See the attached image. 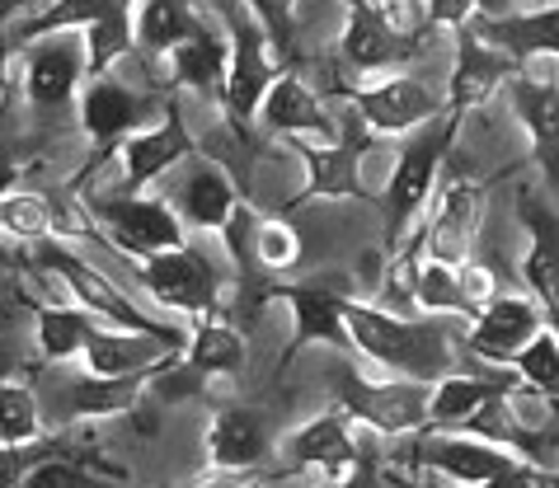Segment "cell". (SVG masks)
Instances as JSON below:
<instances>
[{"label": "cell", "instance_id": "44dd1931", "mask_svg": "<svg viewBox=\"0 0 559 488\" xmlns=\"http://www.w3.org/2000/svg\"><path fill=\"white\" fill-rule=\"evenodd\" d=\"M546 310L532 291L526 296H493V301L475 314L471 324H465V353L479 357V361H493V367H503V361L526 348L540 329H546Z\"/></svg>", "mask_w": 559, "mask_h": 488}, {"label": "cell", "instance_id": "4fadbf2b", "mask_svg": "<svg viewBox=\"0 0 559 488\" xmlns=\"http://www.w3.org/2000/svg\"><path fill=\"white\" fill-rule=\"evenodd\" d=\"M24 52V94L34 114H61L90 81V43L81 28L34 38Z\"/></svg>", "mask_w": 559, "mask_h": 488}, {"label": "cell", "instance_id": "52a82bcc", "mask_svg": "<svg viewBox=\"0 0 559 488\" xmlns=\"http://www.w3.org/2000/svg\"><path fill=\"white\" fill-rule=\"evenodd\" d=\"M169 94L175 90H132L114 81V71L104 75H90L85 90H81V132L95 141V155L85 160V169L71 179V188L81 193L85 179H95L108 155H118V146L128 141L132 132H142L146 122H155L165 114Z\"/></svg>", "mask_w": 559, "mask_h": 488}, {"label": "cell", "instance_id": "8992f818", "mask_svg": "<svg viewBox=\"0 0 559 488\" xmlns=\"http://www.w3.org/2000/svg\"><path fill=\"white\" fill-rule=\"evenodd\" d=\"M330 390L362 428L405 442V437L428 428L432 408V381H414V376H391V381H371L367 371H357L353 361H334L330 367Z\"/></svg>", "mask_w": 559, "mask_h": 488}, {"label": "cell", "instance_id": "e575fe53", "mask_svg": "<svg viewBox=\"0 0 559 488\" xmlns=\"http://www.w3.org/2000/svg\"><path fill=\"white\" fill-rule=\"evenodd\" d=\"M503 367L518 371L526 390H540V395H559V329L546 324L532 343H526V348L512 353Z\"/></svg>", "mask_w": 559, "mask_h": 488}, {"label": "cell", "instance_id": "e0dca14e", "mask_svg": "<svg viewBox=\"0 0 559 488\" xmlns=\"http://www.w3.org/2000/svg\"><path fill=\"white\" fill-rule=\"evenodd\" d=\"M522 71V61L508 52V47L489 43L485 34L471 24L456 28V61H452V75H447V108L452 114H475L479 104H489L503 85H512V75Z\"/></svg>", "mask_w": 559, "mask_h": 488}, {"label": "cell", "instance_id": "9a60e30c", "mask_svg": "<svg viewBox=\"0 0 559 488\" xmlns=\"http://www.w3.org/2000/svg\"><path fill=\"white\" fill-rule=\"evenodd\" d=\"M479 212H485V188L471 179H452L438 188L432 198V216L424 222V230L405 240L400 254H428L442 263H465L475 249V230H479Z\"/></svg>", "mask_w": 559, "mask_h": 488}, {"label": "cell", "instance_id": "484cf974", "mask_svg": "<svg viewBox=\"0 0 559 488\" xmlns=\"http://www.w3.org/2000/svg\"><path fill=\"white\" fill-rule=\"evenodd\" d=\"M522 390V376L512 367H499L493 376H475V371H447L442 381H432V408H428V428H447V432H471V422L485 414L493 400Z\"/></svg>", "mask_w": 559, "mask_h": 488}, {"label": "cell", "instance_id": "6da1fadb", "mask_svg": "<svg viewBox=\"0 0 559 488\" xmlns=\"http://www.w3.org/2000/svg\"><path fill=\"white\" fill-rule=\"evenodd\" d=\"M348 329L357 357H367L371 367L391 376H414V381H442L447 371H456V343L438 324V314H400L371 301H353L348 296Z\"/></svg>", "mask_w": 559, "mask_h": 488}, {"label": "cell", "instance_id": "ab89813d", "mask_svg": "<svg viewBox=\"0 0 559 488\" xmlns=\"http://www.w3.org/2000/svg\"><path fill=\"white\" fill-rule=\"evenodd\" d=\"M475 20H508V14H518V10H526L522 0H475Z\"/></svg>", "mask_w": 559, "mask_h": 488}, {"label": "cell", "instance_id": "3957f363", "mask_svg": "<svg viewBox=\"0 0 559 488\" xmlns=\"http://www.w3.org/2000/svg\"><path fill=\"white\" fill-rule=\"evenodd\" d=\"M409 451H400L414 469H428V475H442L452 484H546V469H536L532 461H522L512 447L493 442V437L479 432H447V428H424L405 437Z\"/></svg>", "mask_w": 559, "mask_h": 488}, {"label": "cell", "instance_id": "30bf717a", "mask_svg": "<svg viewBox=\"0 0 559 488\" xmlns=\"http://www.w3.org/2000/svg\"><path fill=\"white\" fill-rule=\"evenodd\" d=\"M334 94L348 108H357V118L377 136H409L414 128L447 114V90H432L428 81H414V75L353 81V85H334Z\"/></svg>", "mask_w": 559, "mask_h": 488}, {"label": "cell", "instance_id": "f35d334b", "mask_svg": "<svg viewBox=\"0 0 559 488\" xmlns=\"http://www.w3.org/2000/svg\"><path fill=\"white\" fill-rule=\"evenodd\" d=\"M475 0H424V20H428V28H456L461 24H471L475 20Z\"/></svg>", "mask_w": 559, "mask_h": 488}, {"label": "cell", "instance_id": "7402d4cb", "mask_svg": "<svg viewBox=\"0 0 559 488\" xmlns=\"http://www.w3.org/2000/svg\"><path fill=\"white\" fill-rule=\"evenodd\" d=\"M518 222L526 226V254H522V282L540 301L546 320L559 329V212L532 188L518 193Z\"/></svg>", "mask_w": 559, "mask_h": 488}, {"label": "cell", "instance_id": "ffe728a7", "mask_svg": "<svg viewBox=\"0 0 559 488\" xmlns=\"http://www.w3.org/2000/svg\"><path fill=\"white\" fill-rule=\"evenodd\" d=\"M203 451H207L212 475H250V469H259L273 455V422L263 408L226 404L207 422Z\"/></svg>", "mask_w": 559, "mask_h": 488}, {"label": "cell", "instance_id": "8fae6325", "mask_svg": "<svg viewBox=\"0 0 559 488\" xmlns=\"http://www.w3.org/2000/svg\"><path fill=\"white\" fill-rule=\"evenodd\" d=\"M136 282H142L146 296L160 310L189 314V320H203V314L222 306V267L198 245H179V249H165V254L136 259Z\"/></svg>", "mask_w": 559, "mask_h": 488}, {"label": "cell", "instance_id": "b9f144b4", "mask_svg": "<svg viewBox=\"0 0 559 488\" xmlns=\"http://www.w3.org/2000/svg\"><path fill=\"white\" fill-rule=\"evenodd\" d=\"M546 484H559V469H555V475H550V479H546Z\"/></svg>", "mask_w": 559, "mask_h": 488}, {"label": "cell", "instance_id": "d6986e66", "mask_svg": "<svg viewBox=\"0 0 559 488\" xmlns=\"http://www.w3.org/2000/svg\"><path fill=\"white\" fill-rule=\"evenodd\" d=\"M418 43H424V34H405V28L385 14L381 0H348V20H344V34H338L344 67L362 71V75L391 71L418 52Z\"/></svg>", "mask_w": 559, "mask_h": 488}, {"label": "cell", "instance_id": "1f68e13d", "mask_svg": "<svg viewBox=\"0 0 559 488\" xmlns=\"http://www.w3.org/2000/svg\"><path fill=\"white\" fill-rule=\"evenodd\" d=\"M28 310H34V338H38L43 361H75V357H85V343L99 329L95 310H85L81 301H75V306L28 301Z\"/></svg>", "mask_w": 559, "mask_h": 488}, {"label": "cell", "instance_id": "5bb4252c", "mask_svg": "<svg viewBox=\"0 0 559 488\" xmlns=\"http://www.w3.org/2000/svg\"><path fill=\"white\" fill-rule=\"evenodd\" d=\"M193 151H198V141L189 132V118H183L179 90H175V94H169V104H165V114L155 122H146L142 132H132L118 146V169H122L118 188H128V193H146L155 179L175 175V169L189 160Z\"/></svg>", "mask_w": 559, "mask_h": 488}, {"label": "cell", "instance_id": "ac0fdd59", "mask_svg": "<svg viewBox=\"0 0 559 488\" xmlns=\"http://www.w3.org/2000/svg\"><path fill=\"white\" fill-rule=\"evenodd\" d=\"M240 198H245V188L236 179V169L226 160H216L203 146L179 165V179L169 183V202L179 207L189 230H222Z\"/></svg>", "mask_w": 559, "mask_h": 488}, {"label": "cell", "instance_id": "603a6c76", "mask_svg": "<svg viewBox=\"0 0 559 488\" xmlns=\"http://www.w3.org/2000/svg\"><path fill=\"white\" fill-rule=\"evenodd\" d=\"M259 122L269 128L273 136H316V141H334L338 132H344V114H330L324 108V99L316 90H310L297 67H283L277 71L273 90L263 94L259 104Z\"/></svg>", "mask_w": 559, "mask_h": 488}, {"label": "cell", "instance_id": "cb8c5ba5", "mask_svg": "<svg viewBox=\"0 0 559 488\" xmlns=\"http://www.w3.org/2000/svg\"><path fill=\"white\" fill-rule=\"evenodd\" d=\"M245 361H250V348H245V324L236 329L230 314L216 306L203 320H193L189 329V348L179 353V361L165 376L179 385H198L207 376H240Z\"/></svg>", "mask_w": 559, "mask_h": 488}, {"label": "cell", "instance_id": "7a4b0ae2", "mask_svg": "<svg viewBox=\"0 0 559 488\" xmlns=\"http://www.w3.org/2000/svg\"><path fill=\"white\" fill-rule=\"evenodd\" d=\"M461 122L465 118L447 108L442 118H432V122H424V128H414L409 136H400L405 146H400L395 169H391V183H385V193H381L385 254H391V259L405 249L414 222L428 212V198H438V188H442V160H447V151H452Z\"/></svg>", "mask_w": 559, "mask_h": 488}, {"label": "cell", "instance_id": "60d3db41", "mask_svg": "<svg viewBox=\"0 0 559 488\" xmlns=\"http://www.w3.org/2000/svg\"><path fill=\"white\" fill-rule=\"evenodd\" d=\"M522 5H526V10H536V5H550V0H522Z\"/></svg>", "mask_w": 559, "mask_h": 488}, {"label": "cell", "instance_id": "2e32d148", "mask_svg": "<svg viewBox=\"0 0 559 488\" xmlns=\"http://www.w3.org/2000/svg\"><path fill=\"white\" fill-rule=\"evenodd\" d=\"M367 437L371 428H362L344 404H334L330 414L301 422V428H292L283 437V455L287 465L297 469H324V475H357V461L367 451Z\"/></svg>", "mask_w": 559, "mask_h": 488}, {"label": "cell", "instance_id": "d590c367", "mask_svg": "<svg viewBox=\"0 0 559 488\" xmlns=\"http://www.w3.org/2000/svg\"><path fill=\"white\" fill-rule=\"evenodd\" d=\"M306 254V245H301V235L297 226H287L283 216H259V226H254V259H259V273L277 282V273H292V267L301 263Z\"/></svg>", "mask_w": 559, "mask_h": 488}, {"label": "cell", "instance_id": "ba28073f", "mask_svg": "<svg viewBox=\"0 0 559 488\" xmlns=\"http://www.w3.org/2000/svg\"><path fill=\"white\" fill-rule=\"evenodd\" d=\"M371 141H377V132L357 118V108L344 114V132H338L334 141L287 136V151L306 165V183H301L297 198H287V207H306V202H338V198H362V202H377L381 207V198H371V188L362 183V160H367Z\"/></svg>", "mask_w": 559, "mask_h": 488}, {"label": "cell", "instance_id": "d6a6232c", "mask_svg": "<svg viewBox=\"0 0 559 488\" xmlns=\"http://www.w3.org/2000/svg\"><path fill=\"white\" fill-rule=\"evenodd\" d=\"M0 226H5L10 240H24V245H38L57 235V207L43 193H28V188H5L0 198Z\"/></svg>", "mask_w": 559, "mask_h": 488}, {"label": "cell", "instance_id": "7c38bea8", "mask_svg": "<svg viewBox=\"0 0 559 488\" xmlns=\"http://www.w3.org/2000/svg\"><path fill=\"white\" fill-rule=\"evenodd\" d=\"M269 301H283L292 310V343L287 353L277 357V371H287L297 353H306L310 343H330L338 357H353V329H348V296L338 287H324V282H273Z\"/></svg>", "mask_w": 559, "mask_h": 488}, {"label": "cell", "instance_id": "4dcf8cb0", "mask_svg": "<svg viewBox=\"0 0 559 488\" xmlns=\"http://www.w3.org/2000/svg\"><path fill=\"white\" fill-rule=\"evenodd\" d=\"M475 28L489 43L508 47L522 67L532 57H555L559 61V0L536 5V10H518V14H508V20H475Z\"/></svg>", "mask_w": 559, "mask_h": 488}, {"label": "cell", "instance_id": "836d02e7", "mask_svg": "<svg viewBox=\"0 0 559 488\" xmlns=\"http://www.w3.org/2000/svg\"><path fill=\"white\" fill-rule=\"evenodd\" d=\"M38 437H43V408L34 385L5 376V385H0V447L14 451V447L38 442Z\"/></svg>", "mask_w": 559, "mask_h": 488}, {"label": "cell", "instance_id": "f546056e", "mask_svg": "<svg viewBox=\"0 0 559 488\" xmlns=\"http://www.w3.org/2000/svg\"><path fill=\"white\" fill-rule=\"evenodd\" d=\"M203 24L207 14H198V0H136V57L160 67Z\"/></svg>", "mask_w": 559, "mask_h": 488}, {"label": "cell", "instance_id": "8d00e7d4", "mask_svg": "<svg viewBox=\"0 0 559 488\" xmlns=\"http://www.w3.org/2000/svg\"><path fill=\"white\" fill-rule=\"evenodd\" d=\"M254 20L269 28V38L283 61H297V0H245Z\"/></svg>", "mask_w": 559, "mask_h": 488}, {"label": "cell", "instance_id": "277c9868", "mask_svg": "<svg viewBox=\"0 0 559 488\" xmlns=\"http://www.w3.org/2000/svg\"><path fill=\"white\" fill-rule=\"evenodd\" d=\"M212 14L222 20L226 38H230V75H226L222 114H226V122H236V128L250 132V122L259 118L263 94L273 90L277 71L292 67V61L277 57L269 28L254 20V10L245 5V0H212Z\"/></svg>", "mask_w": 559, "mask_h": 488}, {"label": "cell", "instance_id": "4316f807", "mask_svg": "<svg viewBox=\"0 0 559 488\" xmlns=\"http://www.w3.org/2000/svg\"><path fill=\"white\" fill-rule=\"evenodd\" d=\"M160 67L169 71V90H193L198 99L222 104L226 75H230V38L216 34V24L207 20L193 38H183Z\"/></svg>", "mask_w": 559, "mask_h": 488}, {"label": "cell", "instance_id": "74e56055", "mask_svg": "<svg viewBox=\"0 0 559 488\" xmlns=\"http://www.w3.org/2000/svg\"><path fill=\"white\" fill-rule=\"evenodd\" d=\"M461 287H465V296H471L475 310H485L493 296H499V277H493V267L465 259V263H461Z\"/></svg>", "mask_w": 559, "mask_h": 488}, {"label": "cell", "instance_id": "d4e9b609", "mask_svg": "<svg viewBox=\"0 0 559 488\" xmlns=\"http://www.w3.org/2000/svg\"><path fill=\"white\" fill-rule=\"evenodd\" d=\"M160 371H169V367L118 371V376L81 371L67 390H61V418H67V422H99V418L136 414V404H142L155 390V376H160Z\"/></svg>", "mask_w": 559, "mask_h": 488}, {"label": "cell", "instance_id": "5b68a950", "mask_svg": "<svg viewBox=\"0 0 559 488\" xmlns=\"http://www.w3.org/2000/svg\"><path fill=\"white\" fill-rule=\"evenodd\" d=\"M34 263L48 267V273L61 282V287L71 291V301H81L85 310H95L104 324H118V329H142V334L165 338L169 348H179V353L189 348V329L155 320V314L136 306L132 296L118 287V282H108L95 263L81 259V254H75V249H71L67 240H57V235H48V240H38V245H34Z\"/></svg>", "mask_w": 559, "mask_h": 488}, {"label": "cell", "instance_id": "83f0119b", "mask_svg": "<svg viewBox=\"0 0 559 488\" xmlns=\"http://www.w3.org/2000/svg\"><path fill=\"white\" fill-rule=\"evenodd\" d=\"M508 90H512V114L532 136V160L550 183H559V85L540 81V75L522 67Z\"/></svg>", "mask_w": 559, "mask_h": 488}, {"label": "cell", "instance_id": "9c48e42d", "mask_svg": "<svg viewBox=\"0 0 559 488\" xmlns=\"http://www.w3.org/2000/svg\"><path fill=\"white\" fill-rule=\"evenodd\" d=\"M90 216L108 235V245L132 259H151V254H165V249L189 245V222H183L169 198L118 188L108 198H90Z\"/></svg>", "mask_w": 559, "mask_h": 488}, {"label": "cell", "instance_id": "f1b7e54d", "mask_svg": "<svg viewBox=\"0 0 559 488\" xmlns=\"http://www.w3.org/2000/svg\"><path fill=\"white\" fill-rule=\"evenodd\" d=\"M85 371L99 376H118V371H151V367H175L179 348H169L165 338L142 334V329H118V324H99L85 343Z\"/></svg>", "mask_w": 559, "mask_h": 488}]
</instances>
